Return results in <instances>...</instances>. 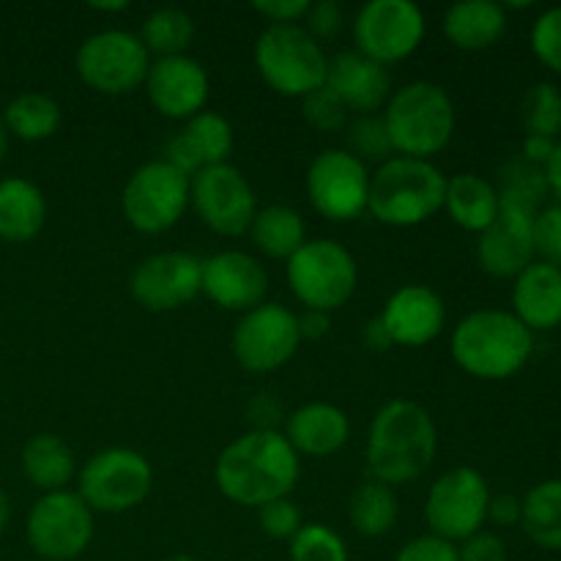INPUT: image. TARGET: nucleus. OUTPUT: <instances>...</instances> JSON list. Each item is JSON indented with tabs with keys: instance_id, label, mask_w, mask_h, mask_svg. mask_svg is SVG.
<instances>
[{
	"instance_id": "nucleus-25",
	"label": "nucleus",
	"mask_w": 561,
	"mask_h": 561,
	"mask_svg": "<svg viewBox=\"0 0 561 561\" xmlns=\"http://www.w3.org/2000/svg\"><path fill=\"white\" fill-rule=\"evenodd\" d=\"M285 438L296 455L307 458H329L340 453L351 438V420L340 405L334 403H307L288 416Z\"/></svg>"
},
{
	"instance_id": "nucleus-17",
	"label": "nucleus",
	"mask_w": 561,
	"mask_h": 561,
	"mask_svg": "<svg viewBox=\"0 0 561 561\" xmlns=\"http://www.w3.org/2000/svg\"><path fill=\"white\" fill-rule=\"evenodd\" d=\"M203 261L192 252L168 250L142 257L129 279V290L148 312H173L201 296Z\"/></svg>"
},
{
	"instance_id": "nucleus-29",
	"label": "nucleus",
	"mask_w": 561,
	"mask_h": 561,
	"mask_svg": "<svg viewBox=\"0 0 561 561\" xmlns=\"http://www.w3.org/2000/svg\"><path fill=\"white\" fill-rule=\"evenodd\" d=\"M22 474L44 493L66 491L77 474L75 453L58 433H36L22 447Z\"/></svg>"
},
{
	"instance_id": "nucleus-39",
	"label": "nucleus",
	"mask_w": 561,
	"mask_h": 561,
	"mask_svg": "<svg viewBox=\"0 0 561 561\" xmlns=\"http://www.w3.org/2000/svg\"><path fill=\"white\" fill-rule=\"evenodd\" d=\"M301 115L318 131H343L348 126V107L340 102V96L329 85L318 88L301 99Z\"/></svg>"
},
{
	"instance_id": "nucleus-30",
	"label": "nucleus",
	"mask_w": 561,
	"mask_h": 561,
	"mask_svg": "<svg viewBox=\"0 0 561 561\" xmlns=\"http://www.w3.org/2000/svg\"><path fill=\"white\" fill-rule=\"evenodd\" d=\"M250 239L257 252L288 263L307 241V225L294 206L272 203V206L257 208L250 225Z\"/></svg>"
},
{
	"instance_id": "nucleus-7",
	"label": "nucleus",
	"mask_w": 561,
	"mask_h": 561,
	"mask_svg": "<svg viewBox=\"0 0 561 561\" xmlns=\"http://www.w3.org/2000/svg\"><path fill=\"white\" fill-rule=\"evenodd\" d=\"M290 294L305 310L332 316L354 296L359 285V266L348 247L334 239H310L285 263Z\"/></svg>"
},
{
	"instance_id": "nucleus-4",
	"label": "nucleus",
	"mask_w": 561,
	"mask_h": 561,
	"mask_svg": "<svg viewBox=\"0 0 561 561\" xmlns=\"http://www.w3.org/2000/svg\"><path fill=\"white\" fill-rule=\"evenodd\" d=\"M381 118L387 124L392 151L398 157L425 159V162L449 146L458 126L453 96L442 85L427 80L398 88L383 107Z\"/></svg>"
},
{
	"instance_id": "nucleus-42",
	"label": "nucleus",
	"mask_w": 561,
	"mask_h": 561,
	"mask_svg": "<svg viewBox=\"0 0 561 561\" xmlns=\"http://www.w3.org/2000/svg\"><path fill=\"white\" fill-rule=\"evenodd\" d=\"M257 524L272 540H288L301 529V510L290 499H277L257 510Z\"/></svg>"
},
{
	"instance_id": "nucleus-56",
	"label": "nucleus",
	"mask_w": 561,
	"mask_h": 561,
	"mask_svg": "<svg viewBox=\"0 0 561 561\" xmlns=\"http://www.w3.org/2000/svg\"><path fill=\"white\" fill-rule=\"evenodd\" d=\"M162 561H197V559L190 557V553H170V557L162 559Z\"/></svg>"
},
{
	"instance_id": "nucleus-10",
	"label": "nucleus",
	"mask_w": 561,
	"mask_h": 561,
	"mask_svg": "<svg viewBox=\"0 0 561 561\" xmlns=\"http://www.w3.org/2000/svg\"><path fill=\"white\" fill-rule=\"evenodd\" d=\"M75 69L91 91L124 96L146 85L151 58L137 33L113 27L93 33L77 47Z\"/></svg>"
},
{
	"instance_id": "nucleus-11",
	"label": "nucleus",
	"mask_w": 561,
	"mask_h": 561,
	"mask_svg": "<svg viewBox=\"0 0 561 561\" xmlns=\"http://www.w3.org/2000/svg\"><path fill=\"white\" fill-rule=\"evenodd\" d=\"M25 537L44 561H75L93 540V510L77 491L44 493L27 513Z\"/></svg>"
},
{
	"instance_id": "nucleus-38",
	"label": "nucleus",
	"mask_w": 561,
	"mask_h": 561,
	"mask_svg": "<svg viewBox=\"0 0 561 561\" xmlns=\"http://www.w3.org/2000/svg\"><path fill=\"white\" fill-rule=\"evenodd\" d=\"M348 151L365 164L389 162L394 157L392 140H389L387 124L381 115H356L348 121Z\"/></svg>"
},
{
	"instance_id": "nucleus-40",
	"label": "nucleus",
	"mask_w": 561,
	"mask_h": 561,
	"mask_svg": "<svg viewBox=\"0 0 561 561\" xmlns=\"http://www.w3.org/2000/svg\"><path fill=\"white\" fill-rule=\"evenodd\" d=\"M529 44L542 66L561 75V5H551L531 22Z\"/></svg>"
},
{
	"instance_id": "nucleus-34",
	"label": "nucleus",
	"mask_w": 561,
	"mask_h": 561,
	"mask_svg": "<svg viewBox=\"0 0 561 561\" xmlns=\"http://www.w3.org/2000/svg\"><path fill=\"white\" fill-rule=\"evenodd\" d=\"M499 203L507 208H520V211L537 214L548 197V184L542 168H535L526 159L513 157L499 168L496 181Z\"/></svg>"
},
{
	"instance_id": "nucleus-44",
	"label": "nucleus",
	"mask_w": 561,
	"mask_h": 561,
	"mask_svg": "<svg viewBox=\"0 0 561 561\" xmlns=\"http://www.w3.org/2000/svg\"><path fill=\"white\" fill-rule=\"evenodd\" d=\"M305 20L307 33L323 44L343 31V5L334 3V0H318V3H310Z\"/></svg>"
},
{
	"instance_id": "nucleus-37",
	"label": "nucleus",
	"mask_w": 561,
	"mask_h": 561,
	"mask_svg": "<svg viewBox=\"0 0 561 561\" xmlns=\"http://www.w3.org/2000/svg\"><path fill=\"white\" fill-rule=\"evenodd\" d=\"M288 551L290 561H348V546L327 524H301Z\"/></svg>"
},
{
	"instance_id": "nucleus-16",
	"label": "nucleus",
	"mask_w": 561,
	"mask_h": 561,
	"mask_svg": "<svg viewBox=\"0 0 561 561\" xmlns=\"http://www.w3.org/2000/svg\"><path fill=\"white\" fill-rule=\"evenodd\" d=\"M197 217L217 236H244L257 214V195L250 179L233 164L203 168L192 179V203Z\"/></svg>"
},
{
	"instance_id": "nucleus-45",
	"label": "nucleus",
	"mask_w": 561,
	"mask_h": 561,
	"mask_svg": "<svg viewBox=\"0 0 561 561\" xmlns=\"http://www.w3.org/2000/svg\"><path fill=\"white\" fill-rule=\"evenodd\" d=\"M458 559L460 561H507V542L502 540L493 531H477L469 540H463L458 546Z\"/></svg>"
},
{
	"instance_id": "nucleus-26",
	"label": "nucleus",
	"mask_w": 561,
	"mask_h": 561,
	"mask_svg": "<svg viewBox=\"0 0 561 561\" xmlns=\"http://www.w3.org/2000/svg\"><path fill=\"white\" fill-rule=\"evenodd\" d=\"M507 9L496 0H463L449 5L444 14V36L453 47L466 53H482L499 44L507 33Z\"/></svg>"
},
{
	"instance_id": "nucleus-55",
	"label": "nucleus",
	"mask_w": 561,
	"mask_h": 561,
	"mask_svg": "<svg viewBox=\"0 0 561 561\" xmlns=\"http://www.w3.org/2000/svg\"><path fill=\"white\" fill-rule=\"evenodd\" d=\"M5 153H9V129H5L3 118H0V162L5 159Z\"/></svg>"
},
{
	"instance_id": "nucleus-6",
	"label": "nucleus",
	"mask_w": 561,
	"mask_h": 561,
	"mask_svg": "<svg viewBox=\"0 0 561 561\" xmlns=\"http://www.w3.org/2000/svg\"><path fill=\"white\" fill-rule=\"evenodd\" d=\"M255 66L279 96L305 99L327 85L329 55L301 25H268L255 42Z\"/></svg>"
},
{
	"instance_id": "nucleus-46",
	"label": "nucleus",
	"mask_w": 561,
	"mask_h": 561,
	"mask_svg": "<svg viewBox=\"0 0 561 561\" xmlns=\"http://www.w3.org/2000/svg\"><path fill=\"white\" fill-rule=\"evenodd\" d=\"M252 11L266 16L268 25H299L310 11V0H255Z\"/></svg>"
},
{
	"instance_id": "nucleus-20",
	"label": "nucleus",
	"mask_w": 561,
	"mask_h": 561,
	"mask_svg": "<svg viewBox=\"0 0 561 561\" xmlns=\"http://www.w3.org/2000/svg\"><path fill=\"white\" fill-rule=\"evenodd\" d=\"M378 318H381L392 345L422 348V345L433 343L444 332L447 305L433 288L411 283L389 296Z\"/></svg>"
},
{
	"instance_id": "nucleus-54",
	"label": "nucleus",
	"mask_w": 561,
	"mask_h": 561,
	"mask_svg": "<svg viewBox=\"0 0 561 561\" xmlns=\"http://www.w3.org/2000/svg\"><path fill=\"white\" fill-rule=\"evenodd\" d=\"M9 520H11V502H9V496H5L3 488H0V535L5 531Z\"/></svg>"
},
{
	"instance_id": "nucleus-41",
	"label": "nucleus",
	"mask_w": 561,
	"mask_h": 561,
	"mask_svg": "<svg viewBox=\"0 0 561 561\" xmlns=\"http://www.w3.org/2000/svg\"><path fill=\"white\" fill-rule=\"evenodd\" d=\"M531 244H535V261L551 263L561 268V206L551 203L535 214L531 222Z\"/></svg>"
},
{
	"instance_id": "nucleus-27",
	"label": "nucleus",
	"mask_w": 561,
	"mask_h": 561,
	"mask_svg": "<svg viewBox=\"0 0 561 561\" xmlns=\"http://www.w3.org/2000/svg\"><path fill=\"white\" fill-rule=\"evenodd\" d=\"M47 222V197L33 181H0V239L9 244H27Z\"/></svg>"
},
{
	"instance_id": "nucleus-15",
	"label": "nucleus",
	"mask_w": 561,
	"mask_h": 561,
	"mask_svg": "<svg viewBox=\"0 0 561 561\" xmlns=\"http://www.w3.org/2000/svg\"><path fill=\"white\" fill-rule=\"evenodd\" d=\"M370 170L348 148H327L307 170V201L329 222H351L367 211Z\"/></svg>"
},
{
	"instance_id": "nucleus-43",
	"label": "nucleus",
	"mask_w": 561,
	"mask_h": 561,
	"mask_svg": "<svg viewBox=\"0 0 561 561\" xmlns=\"http://www.w3.org/2000/svg\"><path fill=\"white\" fill-rule=\"evenodd\" d=\"M394 561H460L458 546L436 535H422L405 542Z\"/></svg>"
},
{
	"instance_id": "nucleus-1",
	"label": "nucleus",
	"mask_w": 561,
	"mask_h": 561,
	"mask_svg": "<svg viewBox=\"0 0 561 561\" xmlns=\"http://www.w3.org/2000/svg\"><path fill=\"white\" fill-rule=\"evenodd\" d=\"M301 477V460L285 433L250 431L230 442L214 463V482L228 502L261 510L288 499Z\"/></svg>"
},
{
	"instance_id": "nucleus-52",
	"label": "nucleus",
	"mask_w": 561,
	"mask_h": 561,
	"mask_svg": "<svg viewBox=\"0 0 561 561\" xmlns=\"http://www.w3.org/2000/svg\"><path fill=\"white\" fill-rule=\"evenodd\" d=\"M546 173V184H548V195L557 197V203L561 206V140H557V148H553L551 159L542 168Z\"/></svg>"
},
{
	"instance_id": "nucleus-21",
	"label": "nucleus",
	"mask_w": 561,
	"mask_h": 561,
	"mask_svg": "<svg viewBox=\"0 0 561 561\" xmlns=\"http://www.w3.org/2000/svg\"><path fill=\"white\" fill-rule=\"evenodd\" d=\"M233 146L236 135L230 121L214 110H203L195 118L186 121L184 129H179L164 142L162 159L184 175L195 179L203 168L228 162Z\"/></svg>"
},
{
	"instance_id": "nucleus-48",
	"label": "nucleus",
	"mask_w": 561,
	"mask_h": 561,
	"mask_svg": "<svg viewBox=\"0 0 561 561\" xmlns=\"http://www.w3.org/2000/svg\"><path fill=\"white\" fill-rule=\"evenodd\" d=\"M520 513H524V504H520V496H515V493H496V496H491V504H488V520L502 526V529L520 526Z\"/></svg>"
},
{
	"instance_id": "nucleus-14",
	"label": "nucleus",
	"mask_w": 561,
	"mask_h": 561,
	"mask_svg": "<svg viewBox=\"0 0 561 561\" xmlns=\"http://www.w3.org/2000/svg\"><path fill=\"white\" fill-rule=\"evenodd\" d=\"M425 14L411 0H370L354 20L356 53L381 66L411 58L425 42Z\"/></svg>"
},
{
	"instance_id": "nucleus-32",
	"label": "nucleus",
	"mask_w": 561,
	"mask_h": 561,
	"mask_svg": "<svg viewBox=\"0 0 561 561\" xmlns=\"http://www.w3.org/2000/svg\"><path fill=\"white\" fill-rule=\"evenodd\" d=\"M400 504L394 496V488L383 485L378 480H365L354 488L348 499V520L354 531L367 540L389 535L398 524Z\"/></svg>"
},
{
	"instance_id": "nucleus-5",
	"label": "nucleus",
	"mask_w": 561,
	"mask_h": 561,
	"mask_svg": "<svg viewBox=\"0 0 561 561\" xmlns=\"http://www.w3.org/2000/svg\"><path fill=\"white\" fill-rule=\"evenodd\" d=\"M447 175L425 159L392 157L370 173L367 211L389 228H416L444 208Z\"/></svg>"
},
{
	"instance_id": "nucleus-49",
	"label": "nucleus",
	"mask_w": 561,
	"mask_h": 561,
	"mask_svg": "<svg viewBox=\"0 0 561 561\" xmlns=\"http://www.w3.org/2000/svg\"><path fill=\"white\" fill-rule=\"evenodd\" d=\"M553 148H557V140L551 137H537V135H526L524 146H520V159H526L535 168H546L548 159H551Z\"/></svg>"
},
{
	"instance_id": "nucleus-28",
	"label": "nucleus",
	"mask_w": 561,
	"mask_h": 561,
	"mask_svg": "<svg viewBox=\"0 0 561 561\" xmlns=\"http://www.w3.org/2000/svg\"><path fill=\"white\" fill-rule=\"evenodd\" d=\"M444 211L449 214L458 228L480 236L482 230L496 222L502 203L493 181L482 179L477 173H458L447 179V192H444Z\"/></svg>"
},
{
	"instance_id": "nucleus-36",
	"label": "nucleus",
	"mask_w": 561,
	"mask_h": 561,
	"mask_svg": "<svg viewBox=\"0 0 561 561\" xmlns=\"http://www.w3.org/2000/svg\"><path fill=\"white\" fill-rule=\"evenodd\" d=\"M520 124L526 135L551 137L561 135V88L557 82H535L520 99Z\"/></svg>"
},
{
	"instance_id": "nucleus-19",
	"label": "nucleus",
	"mask_w": 561,
	"mask_h": 561,
	"mask_svg": "<svg viewBox=\"0 0 561 561\" xmlns=\"http://www.w3.org/2000/svg\"><path fill=\"white\" fill-rule=\"evenodd\" d=\"M201 294L228 312H250L268 294V274L255 255L222 250L203 261Z\"/></svg>"
},
{
	"instance_id": "nucleus-12",
	"label": "nucleus",
	"mask_w": 561,
	"mask_h": 561,
	"mask_svg": "<svg viewBox=\"0 0 561 561\" xmlns=\"http://www.w3.org/2000/svg\"><path fill=\"white\" fill-rule=\"evenodd\" d=\"M491 488L482 471L455 466L431 485L425 499V520L431 535L447 542H463L488 524Z\"/></svg>"
},
{
	"instance_id": "nucleus-24",
	"label": "nucleus",
	"mask_w": 561,
	"mask_h": 561,
	"mask_svg": "<svg viewBox=\"0 0 561 561\" xmlns=\"http://www.w3.org/2000/svg\"><path fill=\"white\" fill-rule=\"evenodd\" d=\"M513 316L535 332L561 327V268L535 261L513 279Z\"/></svg>"
},
{
	"instance_id": "nucleus-47",
	"label": "nucleus",
	"mask_w": 561,
	"mask_h": 561,
	"mask_svg": "<svg viewBox=\"0 0 561 561\" xmlns=\"http://www.w3.org/2000/svg\"><path fill=\"white\" fill-rule=\"evenodd\" d=\"M247 416L252 422V431H277V420H283V405L268 392L257 394L247 405Z\"/></svg>"
},
{
	"instance_id": "nucleus-23",
	"label": "nucleus",
	"mask_w": 561,
	"mask_h": 561,
	"mask_svg": "<svg viewBox=\"0 0 561 561\" xmlns=\"http://www.w3.org/2000/svg\"><path fill=\"white\" fill-rule=\"evenodd\" d=\"M327 85L340 96V102L356 115H378L392 99V75L387 66L376 64L367 55L348 49L329 60Z\"/></svg>"
},
{
	"instance_id": "nucleus-33",
	"label": "nucleus",
	"mask_w": 561,
	"mask_h": 561,
	"mask_svg": "<svg viewBox=\"0 0 561 561\" xmlns=\"http://www.w3.org/2000/svg\"><path fill=\"white\" fill-rule=\"evenodd\" d=\"M64 121V110L47 93H20L5 104L3 124L9 135L20 137L25 142H42L58 131Z\"/></svg>"
},
{
	"instance_id": "nucleus-9",
	"label": "nucleus",
	"mask_w": 561,
	"mask_h": 561,
	"mask_svg": "<svg viewBox=\"0 0 561 561\" xmlns=\"http://www.w3.org/2000/svg\"><path fill=\"white\" fill-rule=\"evenodd\" d=\"M192 203V179L164 159L140 164L121 192L126 222L146 236L168 233Z\"/></svg>"
},
{
	"instance_id": "nucleus-18",
	"label": "nucleus",
	"mask_w": 561,
	"mask_h": 561,
	"mask_svg": "<svg viewBox=\"0 0 561 561\" xmlns=\"http://www.w3.org/2000/svg\"><path fill=\"white\" fill-rule=\"evenodd\" d=\"M148 102L159 115L170 121H190L206 110L211 82L203 64L192 55L157 58L146 77Z\"/></svg>"
},
{
	"instance_id": "nucleus-31",
	"label": "nucleus",
	"mask_w": 561,
	"mask_h": 561,
	"mask_svg": "<svg viewBox=\"0 0 561 561\" xmlns=\"http://www.w3.org/2000/svg\"><path fill=\"white\" fill-rule=\"evenodd\" d=\"M520 529L542 551L561 553V477L542 480L520 499Z\"/></svg>"
},
{
	"instance_id": "nucleus-35",
	"label": "nucleus",
	"mask_w": 561,
	"mask_h": 561,
	"mask_svg": "<svg viewBox=\"0 0 561 561\" xmlns=\"http://www.w3.org/2000/svg\"><path fill=\"white\" fill-rule=\"evenodd\" d=\"M195 38V20L184 9L164 5L151 11L140 27V42L146 44L148 55L170 58V55H186V47Z\"/></svg>"
},
{
	"instance_id": "nucleus-13",
	"label": "nucleus",
	"mask_w": 561,
	"mask_h": 561,
	"mask_svg": "<svg viewBox=\"0 0 561 561\" xmlns=\"http://www.w3.org/2000/svg\"><path fill=\"white\" fill-rule=\"evenodd\" d=\"M301 345L299 318L288 307L263 301L255 310L244 312L236 323L230 351L241 370L252 376H266L279 370L296 356Z\"/></svg>"
},
{
	"instance_id": "nucleus-22",
	"label": "nucleus",
	"mask_w": 561,
	"mask_h": 561,
	"mask_svg": "<svg viewBox=\"0 0 561 561\" xmlns=\"http://www.w3.org/2000/svg\"><path fill=\"white\" fill-rule=\"evenodd\" d=\"M531 222L535 214L502 206L496 222L477 239V263L482 272L496 279H515L529 263H535Z\"/></svg>"
},
{
	"instance_id": "nucleus-51",
	"label": "nucleus",
	"mask_w": 561,
	"mask_h": 561,
	"mask_svg": "<svg viewBox=\"0 0 561 561\" xmlns=\"http://www.w3.org/2000/svg\"><path fill=\"white\" fill-rule=\"evenodd\" d=\"M362 343H365L370 351H376V354H383V351L394 348L387 329H383L381 318H373V321H367L365 327H362Z\"/></svg>"
},
{
	"instance_id": "nucleus-3",
	"label": "nucleus",
	"mask_w": 561,
	"mask_h": 561,
	"mask_svg": "<svg viewBox=\"0 0 561 561\" xmlns=\"http://www.w3.org/2000/svg\"><path fill=\"white\" fill-rule=\"evenodd\" d=\"M453 359L466 376L480 381L515 378L535 354V334L510 310H474L455 327Z\"/></svg>"
},
{
	"instance_id": "nucleus-8",
	"label": "nucleus",
	"mask_w": 561,
	"mask_h": 561,
	"mask_svg": "<svg viewBox=\"0 0 561 561\" xmlns=\"http://www.w3.org/2000/svg\"><path fill=\"white\" fill-rule=\"evenodd\" d=\"M151 491V463L146 455L129 447H110L91 455L77 477V493L93 513H129L140 507Z\"/></svg>"
},
{
	"instance_id": "nucleus-2",
	"label": "nucleus",
	"mask_w": 561,
	"mask_h": 561,
	"mask_svg": "<svg viewBox=\"0 0 561 561\" xmlns=\"http://www.w3.org/2000/svg\"><path fill=\"white\" fill-rule=\"evenodd\" d=\"M438 453V427L414 400H389L373 416L365 460L373 480L389 488L420 480Z\"/></svg>"
},
{
	"instance_id": "nucleus-53",
	"label": "nucleus",
	"mask_w": 561,
	"mask_h": 561,
	"mask_svg": "<svg viewBox=\"0 0 561 561\" xmlns=\"http://www.w3.org/2000/svg\"><path fill=\"white\" fill-rule=\"evenodd\" d=\"M93 11H102V14H118V11H126L129 9V3L126 0H93L91 3Z\"/></svg>"
},
{
	"instance_id": "nucleus-50",
	"label": "nucleus",
	"mask_w": 561,
	"mask_h": 561,
	"mask_svg": "<svg viewBox=\"0 0 561 561\" xmlns=\"http://www.w3.org/2000/svg\"><path fill=\"white\" fill-rule=\"evenodd\" d=\"M299 318V332L301 340H321L327 337L329 329H332V316L321 310H305Z\"/></svg>"
}]
</instances>
